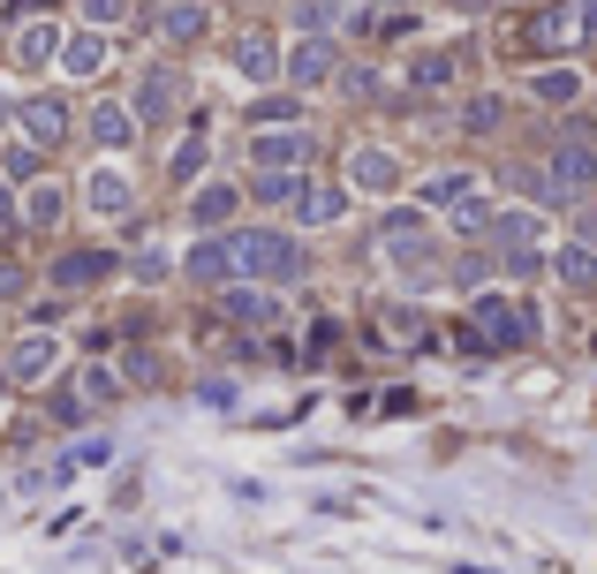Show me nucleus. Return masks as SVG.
<instances>
[{"label": "nucleus", "instance_id": "9b49d317", "mask_svg": "<svg viewBox=\"0 0 597 574\" xmlns=\"http://www.w3.org/2000/svg\"><path fill=\"white\" fill-rule=\"evenodd\" d=\"M23 129H31V144H61V136H69V106H61V99H31V106H23Z\"/></svg>", "mask_w": 597, "mask_h": 574}, {"label": "nucleus", "instance_id": "6ab92c4d", "mask_svg": "<svg viewBox=\"0 0 597 574\" xmlns=\"http://www.w3.org/2000/svg\"><path fill=\"white\" fill-rule=\"evenodd\" d=\"M53 53H61V31H53V23H31L23 45H16V61H23V69H45Z\"/></svg>", "mask_w": 597, "mask_h": 574}, {"label": "nucleus", "instance_id": "bb28decb", "mask_svg": "<svg viewBox=\"0 0 597 574\" xmlns=\"http://www.w3.org/2000/svg\"><path fill=\"white\" fill-rule=\"evenodd\" d=\"M409 76L424 83V91H439V83H454V53H424V61L409 69Z\"/></svg>", "mask_w": 597, "mask_h": 574}, {"label": "nucleus", "instance_id": "9d476101", "mask_svg": "<svg viewBox=\"0 0 597 574\" xmlns=\"http://www.w3.org/2000/svg\"><path fill=\"white\" fill-rule=\"evenodd\" d=\"M182 273H189V280H227V273H243V265H235V243H189Z\"/></svg>", "mask_w": 597, "mask_h": 574}, {"label": "nucleus", "instance_id": "f03ea898", "mask_svg": "<svg viewBox=\"0 0 597 574\" xmlns=\"http://www.w3.org/2000/svg\"><path fill=\"white\" fill-rule=\"evenodd\" d=\"M227 243H235V265L257 273V280H296V273H302V243H296V235L250 227V235H227Z\"/></svg>", "mask_w": 597, "mask_h": 574}, {"label": "nucleus", "instance_id": "b1692460", "mask_svg": "<svg viewBox=\"0 0 597 574\" xmlns=\"http://www.w3.org/2000/svg\"><path fill=\"white\" fill-rule=\"evenodd\" d=\"M302 152H310L302 136H257V160L272 166V174H280V166H288V160H302Z\"/></svg>", "mask_w": 597, "mask_h": 574}, {"label": "nucleus", "instance_id": "72a5a7b5", "mask_svg": "<svg viewBox=\"0 0 597 574\" xmlns=\"http://www.w3.org/2000/svg\"><path fill=\"white\" fill-rule=\"evenodd\" d=\"M341 83H348V99H371V91H379V76H371V69H348Z\"/></svg>", "mask_w": 597, "mask_h": 574}, {"label": "nucleus", "instance_id": "f8f14e48", "mask_svg": "<svg viewBox=\"0 0 597 574\" xmlns=\"http://www.w3.org/2000/svg\"><path fill=\"white\" fill-rule=\"evenodd\" d=\"M537 235H545V219H537V212H500L484 243H500V249H507V257H514V249H529V243H537Z\"/></svg>", "mask_w": 597, "mask_h": 574}, {"label": "nucleus", "instance_id": "39448f33", "mask_svg": "<svg viewBox=\"0 0 597 574\" xmlns=\"http://www.w3.org/2000/svg\"><path fill=\"white\" fill-rule=\"evenodd\" d=\"M114 280V257L106 249H69V257H53V287L61 295H84V287Z\"/></svg>", "mask_w": 597, "mask_h": 574}, {"label": "nucleus", "instance_id": "473e14b6", "mask_svg": "<svg viewBox=\"0 0 597 574\" xmlns=\"http://www.w3.org/2000/svg\"><path fill=\"white\" fill-rule=\"evenodd\" d=\"M0 166H8V174H31V166H39V144H8Z\"/></svg>", "mask_w": 597, "mask_h": 574}, {"label": "nucleus", "instance_id": "cd10ccee", "mask_svg": "<svg viewBox=\"0 0 597 574\" xmlns=\"http://www.w3.org/2000/svg\"><path fill=\"white\" fill-rule=\"evenodd\" d=\"M500 122H507V106H500V99H470V136H492Z\"/></svg>", "mask_w": 597, "mask_h": 574}, {"label": "nucleus", "instance_id": "4be33fe9", "mask_svg": "<svg viewBox=\"0 0 597 574\" xmlns=\"http://www.w3.org/2000/svg\"><path fill=\"white\" fill-rule=\"evenodd\" d=\"M227 318H235V326H272V295L235 287V295H227Z\"/></svg>", "mask_w": 597, "mask_h": 574}, {"label": "nucleus", "instance_id": "f704fd0d", "mask_svg": "<svg viewBox=\"0 0 597 574\" xmlns=\"http://www.w3.org/2000/svg\"><path fill=\"white\" fill-rule=\"evenodd\" d=\"M91 8V23H114V16H122V0H84Z\"/></svg>", "mask_w": 597, "mask_h": 574}, {"label": "nucleus", "instance_id": "412c9836", "mask_svg": "<svg viewBox=\"0 0 597 574\" xmlns=\"http://www.w3.org/2000/svg\"><path fill=\"white\" fill-rule=\"evenodd\" d=\"M227 212H235V189H227V182H213V189L189 197V219H197V227H219Z\"/></svg>", "mask_w": 597, "mask_h": 574}, {"label": "nucleus", "instance_id": "c756f323", "mask_svg": "<svg viewBox=\"0 0 597 574\" xmlns=\"http://www.w3.org/2000/svg\"><path fill=\"white\" fill-rule=\"evenodd\" d=\"M257 197L280 205V197H302V189H296V174H257Z\"/></svg>", "mask_w": 597, "mask_h": 574}, {"label": "nucleus", "instance_id": "1a4fd4ad", "mask_svg": "<svg viewBox=\"0 0 597 574\" xmlns=\"http://www.w3.org/2000/svg\"><path fill=\"white\" fill-rule=\"evenodd\" d=\"M235 69H243L250 83H272V76H280V53H272V39H265V31H243V39H235Z\"/></svg>", "mask_w": 597, "mask_h": 574}, {"label": "nucleus", "instance_id": "a878e982", "mask_svg": "<svg viewBox=\"0 0 597 574\" xmlns=\"http://www.w3.org/2000/svg\"><path fill=\"white\" fill-rule=\"evenodd\" d=\"M296 114H302L296 99H257V106H250V129H280V122H296Z\"/></svg>", "mask_w": 597, "mask_h": 574}, {"label": "nucleus", "instance_id": "ddd939ff", "mask_svg": "<svg viewBox=\"0 0 597 574\" xmlns=\"http://www.w3.org/2000/svg\"><path fill=\"white\" fill-rule=\"evenodd\" d=\"M341 189H333V182H302V197H296V212L302 219H310V227H333V219H341Z\"/></svg>", "mask_w": 597, "mask_h": 574}, {"label": "nucleus", "instance_id": "c9c22d12", "mask_svg": "<svg viewBox=\"0 0 597 574\" xmlns=\"http://www.w3.org/2000/svg\"><path fill=\"white\" fill-rule=\"evenodd\" d=\"M0 295H16V273H0Z\"/></svg>", "mask_w": 597, "mask_h": 574}, {"label": "nucleus", "instance_id": "0eeeda50", "mask_svg": "<svg viewBox=\"0 0 597 574\" xmlns=\"http://www.w3.org/2000/svg\"><path fill=\"white\" fill-rule=\"evenodd\" d=\"M348 182H356L363 197H393V189H401V160L363 144V152H348Z\"/></svg>", "mask_w": 597, "mask_h": 574}, {"label": "nucleus", "instance_id": "a211bd4d", "mask_svg": "<svg viewBox=\"0 0 597 574\" xmlns=\"http://www.w3.org/2000/svg\"><path fill=\"white\" fill-rule=\"evenodd\" d=\"M91 136H99L106 152H122L128 136H136V122H128V106H91Z\"/></svg>", "mask_w": 597, "mask_h": 574}, {"label": "nucleus", "instance_id": "2f4dec72", "mask_svg": "<svg viewBox=\"0 0 597 574\" xmlns=\"http://www.w3.org/2000/svg\"><path fill=\"white\" fill-rule=\"evenodd\" d=\"M197 166H205V144H197V136H189V144H182V152H174V182H189V174H197Z\"/></svg>", "mask_w": 597, "mask_h": 574}, {"label": "nucleus", "instance_id": "7ed1b4c3", "mask_svg": "<svg viewBox=\"0 0 597 574\" xmlns=\"http://www.w3.org/2000/svg\"><path fill=\"white\" fill-rule=\"evenodd\" d=\"M590 0H559V8H545L537 23H529V53H575V45L590 39Z\"/></svg>", "mask_w": 597, "mask_h": 574}, {"label": "nucleus", "instance_id": "f257e3e1", "mask_svg": "<svg viewBox=\"0 0 597 574\" xmlns=\"http://www.w3.org/2000/svg\"><path fill=\"white\" fill-rule=\"evenodd\" d=\"M597 182V122L590 114H567L553 144V166H545V205H567Z\"/></svg>", "mask_w": 597, "mask_h": 574}, {"label": "nucleus", "instance_id": "aec40b11", "mask_svg": "<svg viewBox=\"0 0 597 574\" xmlns=\"http://www.w3.org/2000/svg\"><path fill=\"white\" fill-rule=\"evenodd\" d=\"M529 91H537L545 106H575V99H583V76H575V69H545V76L529 83Z\"/></svg>", "mask_w": 597, "mask_h": 574}, {"label": "nucleus", "instance_id": "6e6552de", "mask_svg": "<svg viewBox=\"0 0 597 574\" xmlns=\"http://www.w3.org/2000/svg\"><path fill=\"white\" fill-rule=\"evenodd\" d=\"M326 76H333V39L302 31L296 53H288V83H296V91H310V83H326Z\"/></svg>", "mask_w": 597, "mask_h": 574}, {"label": "nucleus", "instance_id": "2eb2a0df", "mask_svg": "<svg viewBox=\"0 0 597 574\" xmlns=\"http://www.w3.org/2000/svg\"><path fill=\"white\" fill-rule=\"evenodd\" d=\"M470 197H476L470 166H446V174H431V182H424V205H470Z\"/></svg>", "mask_w": 597, "mask_h": 574}, {"label": "nucleus", "instance_id": "f3484780", "mask_svg": "<svg viewBox=\"0 0 597 574\" xmlns=\"http://www.w3.org/2000/svg\"><path fill=\"white\" fill-rule=\"evenodd\" d=\"M159 31H167L174 45H197L205 39V8H197V0H174L167 16H159Z\"/></svg>", "mask_w": 597, "mask_h": 574}, {"label": "nucleus", "instance_id": "5701e85b", "mask_svg": "<svg viewBox=\"0 0 597 574\" xmlns=\"http://www.w3.org/2000/svg\"><path fill=\"white\" fill-rule=\"evenodd\" d=\"M61 61H69V76H91V69H99V61H106V45L91 39V31H76V39L61 45Z\"/></svg>", "mask_w": 597, "mask_h": 574}, {"label": "nucleus", "instance_id": "dca6fc26", "mask_svg": "<svg viewBox=\"0 0 597 574\" xmlns=\"http://www.w3.org/2000/svg\"><path fill=\"white\" fill-rule=\"evenodd\" d=\"M553 273H559L567 287H583V295H590V287H597V249H590V243H575V249H553Z\"/></svg>", "mask_w": 597, "mask_h": 574}, {"label": "nucleus", "instance_id": "7c9ffc66", "mask_svg": "<svg viewBox=\"0 0 597 574\" xmlns=\"http://www.w3.org/2000/svg\"><path fill=\"white\" fill-rule=\"evenodd\" d=\"M23 219H31V227H53V219H61V189H39V197H31V212H23Z\"/></svg>", "mask_w": 597, "mask_h": 574}, {"label": "nucleus", "instance_id": "c85d7f7f", "mask_svg": "<svg viewBox=\"0 0 597 574\" xmlns=\"http://www.w3.org/2000/svg\"><path fill=\"white\" fill-rule=\"evenodd\" d=\"M492 219H500V212L484 205V197H470V205H454V227H462V235H484Z\"/></svg>", "mask_w": 597, "mask_h": 574}, {"label": "nucleus", "instance_id": "393cba45", "mask_svg": "<svg viewBox=\"0 0 597 574\" xmlns=\"http://www.w3.org/2000/svg\"><path fill=\"white\" fill-rule=\"evenodd\" d=\"M91 205H99V212H122V205H128V182L114 174V166H106V174L91 182Z\"/></svg>", "mask_w": 597, "mask_h": 574}, {"label": "nucleus", "instance_id": "4468645a", "mask_svg": "<svg viewBox=\"0 0 597 574\" xmlns=\"http://www.w3.org/2000/svg\"><path fill=\"white\" fill-rule=\"evenodd\" d=\"M45 370H53V340H45V332H31V340L8 348V378H45Z\"/></svg>", "mask_w": 597, "mask_h": 574}, {"label": "nucleus", "instance_id": "423d86ee", "mask_svg": "<svg viewBox=\"0 0 597 574\" xmlns=\"http://www.w3.org/2000/svg\"><path fill=\"white\" fill-rule=\"evenodd\" d=\"M136 114H144V122H182V114H189V106H182V76H174V69H152V76L136 83Z\"/></svg>", "mask_w": 597, "mask_h": 574}, {"label": "nucleus", "instance_id": "20e7f679", "mask_svg": "<svg viewBox=\"0 0 597 574\" xmlns=\"http://www.w3.org/2000/svg\"><path fill=\"white\" fill-rule=\"evenodd\" d=\"M476 332L492 340V356L529 348V340H537V310H514L507 295H476Z\"/></svg>", "mask_w": 597, "mask_h": 574}, {"label": "nucleus", "instance_id": "e433bc0d", "mask_svg": "<svg viewBox=\"0 0 597 574\" xmlns=\"http://www.w3.org/2000/svg\"><path fill=\"white\" fill-rule=\"evenodd\" d=\"M462 8H476V0H462Z\"/></svg>", "mask_w": 597, "mask_h": 574}]
</instances>
